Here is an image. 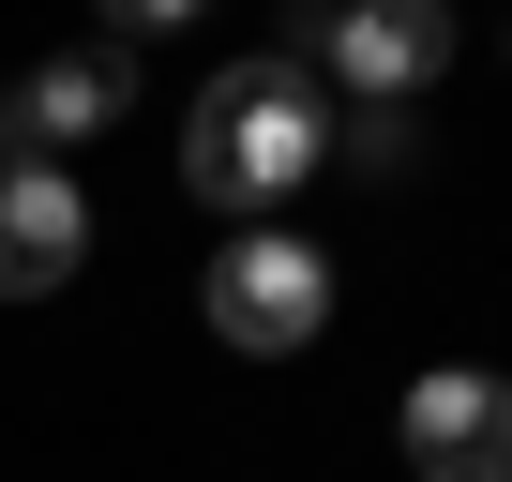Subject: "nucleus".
<instances>
[{
	"label": "nucleus",
	"instance_id": "1",
	"mask_svg": "<svg viewBox=\"0 0 512 482\" xmlns=\"http://www.w3.org/2000/svg\"><path fill=\"white\" fill-rule=\"evenodd\" d=\"M317 151H332V121H317V61H226V76L196 91V121H181V196L272 226V196H302Z\"/></svg>",
	"mask_w": 512,
	"mask_h": 482
},
{
	"label": "nucleus",
	"instance_id": "3",
	"mask_svg": "<svg viewBox=\"0 0 512 482\" xmlns=\"http://www.w3.org/2000/svg\"><path fill=\"white\" fill-rule=\"evenodd\" d=\"M392 437H407L422 482H512V377H482V362H422L407 407H392Z\"/></svg>",
	"mask_w": 512,
	"mask_h": 482
},
{
	"label": "nucleus",
	"instance_id": "2",
	"mask_svg": "<svg viewBox=\"0 0 512 482\" xmlns=\"http://www.w3.org/2000/svg\"><path fill=\"white\" fill-rule=\"evenodd\" d=\"M211 332L241 347V362H287V347H317L332 332V257L317 241H287V226H241L226 257H211Z\"/></svg>",
	"mask_w": 512,
	"mask_h": 482
},
{
	"label": "nucleus",
	"instance_id": "7",
	"mask_svg": "<svg viewBox=\"0 0 512 482\" xmlns=\"http://www.w3.org/2000/svg\"><path fill=\"white\" fill-rule=\"evenodd\" d=\"M106 16H121V31H181V16H196V0H106Z\"/></svg>",
	"mask_w": 512,
	"mask_h": 482
},
{
	"label": "nucleus",
	"instance_id": "6",
	"mask_svg": "<svg viewBox=\"0 0 512 482\" xmlns=\"http://www.w3.org/2000/svg\"><path fill=\"white\" fill-rule=\"evenodd\" d=\"M76 257H91V196H76V166H0V302L76 287Z\"/></svg>",
	"mask_w": 512,
	"mask_h": 482
},
{
	"label": "nucleus",
	"instance_id": "5",
	"mask_svg": "<svg viewBox=\"0 0 512 482\" xmlns=\"http://www.w3.org/2000/svg\"><path fill=\"white\" fill-rule=\"evenodd\" d=\"M121 106H136V61H121V46H91V61H31L16 91H0V166H61V151H91Z\"/></svg>",
	"mask_w": 512,
	"mask_h": 482
},
{
	"label": "nucleus",
	"instance_id": "4",
	"mask_svg": "<svg viewBox=\"0 0 512 482\" xmlns=\"http://www.w3.org/2000/svg\"><path fill=\"white\" fill-rule=\"evenodd\" d=\"M452 76V0H347L317 31V91H362V106H407Z\"/></svg>",
	"mask_w": 512,
	"mask_h": 482
}]
</instances>
